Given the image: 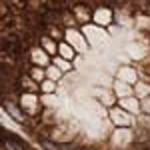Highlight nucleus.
Wrapping results in <instances>:
<instances>
[{"label":"nucleus","instance_id":"obj_1","mask_svg":"<svg viewBox=\"0 0 150 150\" xmlns=\"http://www.w3.org/2000/svg\"><path fill=\"white\" fill-rule=\"evenodd\" d=\"M2 106H4V110H8V114H10L18 124H24V122H26V112H24V110H18L16 104L12 102V100H4Z\"/></svg>","mask_w":150,"mask_h":150},{"label":"nucleus","instance_id":"obj_2","mask_svg":"<svg viewBox=\"0 0 150 150\" xmlns=\"http://www.w3.org/2000/svg\"><path fill=\"white\" fill-rule=\"evenodd\" d=\"M2 146L8 148V150H26V144H24L18 136L10 134V132H8V138H6V136L2 138Z\"/></svg>","mask_w":150,"mask_h":150},{"label":"nucleus","instance_id":"obj_3","mask_svg":"<svg viewBox=\"0 0 150 150\" xmlns=\"http://www.w3.org/2000/svg\"><path fill=\"white\" fill-rule=\"evenodd\" d=\"M58 54L64 58V60H72V58L76 56V50L70 46L68 42H60L58 44Z\"/></svg>","mask_w":150,"mask_h":150},{"label":"nucleus","instance_id":"obj_4","mask_svg":"<svg viewBox=\"0 0 150 150\" xmlns=\"http://www.w3.org/2000/svg\"><path fill=\"white\" fill-rule=\"evenodd\" d=\"M112 116H114V122H116V124H124V126H130V118H128L126 112L112 110Z\"/></svg>","mask_w":150,"mask_h":150},{"label":"nucleus","instance_id":"obj_5","mask_svg":"<svg viewBox=\"0 0 150 150\" xmlns=\"http://www.w3.org/2000/svg\"><path fill=\"white\" fill-rule=\"evenodd\" d=\"M34 72H32V76H34V80H40V78H42V76H44V72H42V70L38 68V66H34Z\"/></svg>","mask_w":150,"mask_h":150},{"label":"nucleus","instance_id":"obj_6","mask_svg":"<svg viewBox=\"0 0 150 150\" xmlns=\"http://www.w3.org/2000/svg\"><path fill=\"white\" fill-rule=\"evenodd\" d=\"M42 90H44V92H52V82L50 80L44 82V84H42Z\"/></svg>","mask_w":150,"mask_h":150}]
</instances>
